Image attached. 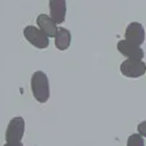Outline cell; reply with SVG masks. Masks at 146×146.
Segmentation results:
<instances>
[{"mask_svg":"<svg viewBox=\"0 0 146 146\" xmlns=\"http://www.w3.org/2000/svg\"><path fill=\"white\" fill-rule=\"evenodd\" d=\"M31 90L37 102L45 103L50 99V81L47 75L42 70L34 72L31 77Z\"/></svg>","mask_w":146,"mask_h":146,"instance_id":"1","label":"cell"},{"mask_svg":"<svg viewBox=\"0 0 146 146\" xmlns=\"http://www.w3.org/2000/svg\"><path fill=\"white\" fill-rule=\"evenodd\" d=\"M25 131V122L21 117H15L9 121L6 130V143L21 142Z\"/></svg>","mask_w":146,"mask_h":146,"instance_id":"2","label":"cell"},{"mask_svg":"<svg viewBox=\"0 0 146 146\" xmlns=\"http://www.w3.org/2000/svg\"><path fill=\"white\" fill-rule=\"evenodd\" d=\"M23 34H24V37L27 38V41L37 48L43 50V48H46L48 46V43H50L48 37L36 27H33V25L25 27V29L23 31Z\"/></svg>","mask_w":146,"mask_h":146,"instance_id":"3","label":"cell"},{"mask_svg":"<svg viewBox=\"0 0 146 146\" xmlns=\"http://www.w3.org/2000/svg\"><path fill=\"white\" fill-rule=\"evenodd\" d=\"M120 70L123 76L127 78H139L146 72V65L143 60L125 59L120 66Z\"/></svg>","mask_w":146,"mask_h":146,"instance_id":"4","label":"cell"},{"mask_svg":"<svg viewBox=\"0 0 146 146\" xmlns=\"http://www.w3.org/2000/svg\"><path fill=\"white\" fill-rule=\"evenodd\" d=\"M125 41L134 44L136 46H141L145 40V31L143 25L139 22H131L125 29Z\"/></svg>","mask_w":146,"mask_h":146,"instance_id":"5","label":"cell"},{"mask_svg":"<svg viewBox=\"0 0 146 146\" xmlns=\"http://www.w3.org/2000/svg\"><path fill=\"white\" fill-rule=\"evenodd\" d=\"M117 51L120 52L126 59L131 60H143L144 58V51L141 46H136L134 44L129 43L125 40H121L117 42Z\"/></svg>","mask_w":146,"mask_h":146,"instance_id":"6","label":"cell"},{"mask_svg":"<svg viewBox=\"0 0 146 146\" xmlns=\"http://www.w3.org/2000/svg\"><path fill=\"white\" fill-rule=\"evenodd\" d=\"M50 11H51V19L56 24H60L65 21L66 18V5L65 0H51L48 2Z\"/></svg>","mask_w":146,"mask_h":146,"instance_id":"7","label":"cell"},{"mask_svg":"<svg viewBox=\"0 0 146 146\" xmlns=\"http://www.w3.org/2000/svg\"><path fill=\"white\" fill-rule=\"evenodd\" d=\"M36 24L38 29L43 32L47 37H54L57 32V24L51 19V17L45 13L38 15L36 18Z\"/></svg>","mask_w":146,"mask_h":146,"instance_id":"8","label":"cell"},{"mask_svg":"<svg viewBox=\"0 0 146 146\" xmlns=\"http://www.w3.org/2000/svg\"><path fill=\"white\" fill-rule=\"evenodd\" d=\"M54 38H55V47L59 51H66L70 46L72 42L70 31L65 28H58Z\"/></svg>","mask_w":146,"mask_h":146,"instance_id":"9","label":"cell"},{"mask_svg":"<svg viewBox=\"0 0 146 146\" xmlns=\"http://www.w3.org/2000/svg\"><path fill=\"white\" fill-rule=\"evenodd\" d=\"M126 146H144V139L139 134H132L127 137Z\"/></svg>","mask_w":146,"mask_h":146,"instance_id":"10","label":"cell"},{"mask_svg":"<svg viewBox=\"0 0 146 146\" xmlns=\"http://www.w3.org/2000/svg\"><path fill=\"white\" fill-rule=\"evenodd\" d=\"M137 134L139 135H141L143 139L146 136V121L144 120V121H142L141 123H139V125H137Z\"/></svg>","mask_w":146,"mask_h":146,"instance_id":"11","label":"cell"},{"mask_svg":"<svg viewBox=\"0 0 146 146\" xmlns=\"http://www.w3.org/2000/svg\"><path fill=\"white\" fill-rule=\"evenodd\" d=\"M2 146H23L22 142H17V143H6Z\"/></svg>","mask_w":146,"mask_h":146,"instance_id":"12","label":"cell"}]
</instances>
